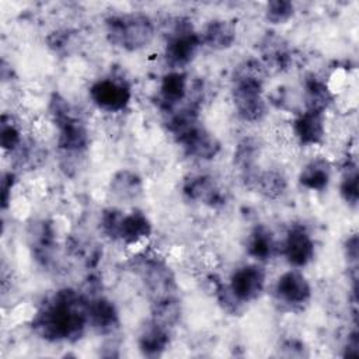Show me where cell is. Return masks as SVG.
I'll return each instance as SVG.
<instances>
[{"label": "cell", "mask_w": 359, "mask_h": 359, "mask_svg": "<svg viewBox=\"0 0 359 359\" xmlns=\"http://www.w3.org/2000/svg\"><path fill=\"white\" fill-rule=\"evenodd\" d=\"M31 325L45 341H77L88 325V300L80 292L63 287L36 311Z\"/></svg>", "instance_id": "1"}, {"label": "cell", "mask_w": 359, "mask_h": 359, "mask_svg": "<svg viewBox=\"0 0 359 359\" xmlns=\"http://www.w3.org/2000/svg\"><path fill=\"white\" fill-rule=\"evenodd\" d=\"M262 70L264 67L248 60L234 72L231 98L236 112L244 122H259L266 115V102L262 97Z\"/></svg>", "instance_id": "2"}, {"label": "cell", "mask_w": 359, "mask_h": 359, "mask_svg": "<svg viewBox=\"0 0 359 359\" xmlns=\"http://www.w3.org/2000/svg\"><path fill=\"white\" fill-rule=\"evenodd\" d=\"M108 41L123 50L135 52L146 48L154 36L153 21L140 13L111 15L105 20Z\"/></svg>", "instance_id": "3"}, {"label": "cell", "mask_w": 359, "mask_h": 359, "mask_svg": "<svg viewBox=\"0 0 359 359\" xmlns=\"http://www.w3.org/2000/svg\"><path fill=\"white\" fill-rule=\"evenodd\" d=\"M49 111L59 129V147L69 153L84 150L88 144V132L76 109L62 95L53 94Z\"/></svg>", "instance_id": "4"}, {"label": "cell", "mask_w": 359, "mask_h": 359, "mask_svg": "<svg viewBox=\"0 0 359 359\" xmlns=\"http://www.w3.org/2000/svg\"><path fill=\"white\" fill-rule=\"evenodd\" d=\"M201 45V35L194 31L191 21L181 18L168 35L164 56L172 67H182L194 60Z\"/></svg>", "instance_id": "5"}, {"label": "cell", "mask_w": 359, "mask_h": 359, "mask_svg": "<svg viewBox=\"0 0 359 359\" xmlns=\"http://www.w3.org/2000/svg\"><path fill=\"white\" fill-rule=\"evenodd\" d=\"M174 139L178 144H181L188 156L199 160H212L222 149L219 139L210 130H208L201 121H196L185 128L182 132L175 135Z\"/></svg>", "instance_id": "6"}, {"label": "cell", "mask_w": 359, "mask_h": 359, "mask_svg": "<svg viewBox=\"0 0 359 359\" xmlns=\"http://www.w3.org/2000/svg\"><path fill=\"white\" fill-rule=\"evenodd\" d=\"M140 276L146 290L149 292L151 302L175 296L177 285L174 273L158 258H147L142 261Z\"/></svg>", "instance_id": "7"}, {"label": "cell", "mask_w": 359, "mask_h": 359, "mask_svg": "<svg viewBox=\"0 0 359 359\" xmlns=\"http://www.w3.org/2000/svg\"><path fill=\"white\" fill-rule=\"evenodd\" d=\"M90 98L100 109L119 112L129 105L132 94L129 86L123 80L105 77L93 83L90 87Z\"/></svg>", "instance_id": "8"}, {"label": "cell", "mask_w": 359, "mask_h": 359, "mask_svg": "<svg viewBox=\"0 0 359 359\" xmlns=\"http://www.w3.org/2000/svg\"><path fill=\"white\" fill-rule=\"evenodd\" d=\"M229 287L238 302L250 303L264 292L265 271L257 264L243 265L233 272Z\"/></svg>", "instance_id": "9"}, {"label": "cell", "mask_w": 359, "mask_h": 359, "mask_svg": "<svg viewBox=\"0 0 359 359\" xmlns=\"http://www.w3.org/2000/svg\"><path fill=\"white\" fill-rule=\"evenodd\" d=\"M283 254L294 268H303L313 261L314 241L304 226L296 224L289 229L283 243Z\"/></svg>", "instance_id": "10"}, {"label": "cell", "mask_w": 359, "mask_h": 359, "mask_svg": "<svg viewBox=\"0 0 359 359\" xmlns=\"http://www.w3.org/2000/svg\"><path fill=\"white\" fill-rule=\"evenodd\" d=\"M275 293L280 302L289 306H303L311 297V286L300 271L289 269L278 278Z\"/></svg>", "instance_id": "11"}, {"label": "cell", "mask_w": 359, "mask_h": 359, "mask_svg": "<svg viewBox=\"0 0 359 359\" xmlns=\"http://www.w3.org/2000/svg\"><path fill=\"white\" fill-rule=\"evenodd\" d=\"M182 192L189 201L212 208L220 206L226 201L224 194L215 178L206 174H194L187 177L182 184Z\"/></svg>", "instance_id": "12"}, {"label": "cell", "mask_w": 359, "mask_h": 359, "mask_svg": "<svg viewBox=\"0 0 359 359\" xmlns=\"http://www.w3.org/2000/svg\"><path fill=\"white\" fill-rule=\"evenodd\" d=\"M88 325L98 334H111L119 327V313L114 302L98 296L88 300Z\"/></svg>", "instance_id": "13"}, {"label": "cell", "mask_w": 359, "mask_h": 359, "mask_svg": "<svg viewBox=\"0 0 359 359\" xmlns=\"http://www.w3.org/2000/svg\"><path fill=\"white\" fill-rule=\"evenodd\" d=\"M188 94V77L180 70L168 72L163 76L158 91L160 105L172 112L178 109V105L187 98Z\"/></svg>", "instance_id": "14"}, {"label": "cell", "mask_w": 359, "mask_h": 359, "mask_svg": "<svg viewBox=\"0 0 359 359\" xmlns=\"http://www.w3.org/2000/svg\"><path fill=\"white\" fill-rule=\"evenodd\" d=\"M293 133L303 146L321 143L325 135L323 114L306 109L293 121Z\"/></svg>", "instance_id": "15"}, {"label": "cell", "mask_w": 359, "mask_h": 359, "mask_svg": "<svg viewBox=\"0 0 359 359\" xmlns=\"http://www.w3.org/2000/svg\"><path fill=\"white\" fill-rule=\"evenodd\" d=\"M170 337L168 328L154 323L153 320L147 321L137 337V346L142 355L147 358H157L160 356L168 346Z\"/></svg>", "instance_id": "16"}, {"label": "cell", "mask_w": 359, "mask_h": 359, "mask_svg": "<svg viewBox=\"0 0 359 359\" xmlns=\"http://www.w3.org/2000/svg\"><path fill=\"white\" fill-rule=\"evenodd\" d=\"M236 27L231 21L217 18L212 20L203 28L201 35L202 43L213 50H226L233 46L236 41Z\"/></svg>", "instance_id": "17"}, {"label": "cell", "mask_w": 359, "mask_h": 359, "mask_svg": "<svg viewBox=\"0 0 359 359\" xmlns=\"http://www.w3.org/2000/svg\"><path fill=\"white\" fill-rule=\"evenodd\" d=\"M259 156V144L252 137L243 139L234 151V164L240 170L243 180L250 185L254 187L255 178L258 175L257 170V158Z\"/></svg>", "instance_id": "18"}, {"label": "cell", "mask_w": 359, "mask_h": 359, "mask_svg": "<svg viewBox=\"0 0 359 359\" xmlns=\"http://www.w3.org/2000/svg\"><path fill=\"white\" fill-rule=\"evenodd\" d=\"M109 191L116 199L130 202L142 195L143 181L140 175L132 170H119L109 181Z\"/></svg>", "instance_id": "19"}, {"label": "cell", "mask_w": 359, "mask_h": 359, "mask_svg": "<svg viewBox=\"0 0 359 359\" xmlns=\"http://www.w3.org/2000/svg\"><path fill=\"white\" fill-rule=\"evenodd\" d=\"M151 234V223L147 216L139 210H133L130 213L123 215L121 227H119V237L126 244H135L147 238Z\"/></svg>", "instance_id": "20"}, {"label": "cell", "mask_w": 359, "mask_h": 359, "mask_svg": "<svg viewBox=\"0 0 359 359\" xmlns=\"http://www.w3.org/2000/svg\"><path fill=\"white\" fill-rule=\"evenodd\" d=\"M276 250L275 237L264 224L255 226L247 237V252L257 261H266L269 259Z\"/></svg>", "instance_id": "21"}, {"label": "cell", "mask_w": 359, "mask_h": 359, "mask_svg": "<svg viewBox=\"0 0 359 359\" xmlns=\"http://www.w3.org/2000/svg\"><path fill=\"white\" fill-rule=\"evenodd\" d=\"M331 181V165L324 158L309 161L299 174V182L307 189L323 191Z\"/></svg>", "instance_id": "22"}, {"label": "cell", "mask_w": 359, "mask_h": 359, "mask_svg": "<svg viewBox=\"0 0 359 359\" xmlns=\"http://www.w3.org/2000/svg\"><path fill=\"white\" fill-rule=\"evenodd\" d=\"M303 94H304L306 109L321 112V114H324V111L328 108L332 100L328 86L314 74L306 77Z\"/></svg>", "instance_id": "23"}, {"label": "cell", "mask_w": 359, "mask_h": 359, "mask_svg": "<svg viewBox=\"0 0 359 359\" xmlns=\"http://www.w3.org/2000/svg\"><path fill=\"white\" fill-rule=\"evenodd\" d=\"M254 188L268 199H278L286 192L287 181L280 171L265 170L258 172Z\"/></svg>", "instance_id": "24"}, {"label": "cell", "mask_w": 359, "mask_h": 359, "mask_svg": "<svg viewBox=\"0 0 359 359\" xmlns=\"http://www.w3.org/2000/svg\"><path fill=\"white\" fill-rule=\"evenodd\" d=\"M181 316V307L177 296L151 302V320L165 328H171Z\"/></svg>", "instance_id": "25"}, {"label": "cell", "mask_w": 359, "mask_h": 359, "mask_svg": "<svg viewBox=\"0 0 359 359\" xmlns=\"http://www.w3.org/2000/svg\"><path fill=\"white\" fill-rule=\"evenodd\" d=\"M22 143L21 132L17 125L13 122L11 116L3 115L0 121V144L6 151H15Z\"/></svg>", "instance_id": "26"}, {"label": "cell", "mask_w": 359, "mask_h": 359, "mask_svg": "<svg viewBox=\"0 0 359 359\" xmlns=\"http://www.w3.org/2000/svg\"><path fill=\"white\" fill-rule=\"evenodd\" d=\"M294 14V6L287 0H272L265 6V18L273 25L286 24Z\"/></svg>", "instance_id": "27"}, {"label": "cell", "mask_w": 359, "mask_h": 359, "mask_svg": "<svg viewBox=\"0 0 359 359\" xmlns=\"http://www.w3.org/2000/svg\"><path fill=\"white\" fill-rule=\"evenodd\" d=\"M358 170L356 167H351L346 170V172L342 177V181L339 184V194L342 199L351 206L356 208L358 199H359V191H358Z\"/></svg>", "instance_id": "28"}, {"label": "cell", "mask_w": 359, "mask_h": 359, "mask_svg": "<svg viewBox=\"0 0 359 359\" xmlns=\"http://www.w3.org/2000/svg\"><path fill=\"white\" fill-rule=\"evenodd\" d=\"M123 212L116 209V208H108L102 212L101 219H100V224H101V230L102 233L112 238V240H118L119 237V227H121V222L123 217Z\"/></svg>", "instance_id": "29"}, {"label": "cell", "mask_w": 359, "mask_h": 359, "mask_svg": "<svg viewBox=\"0 0 359 359\" xmlns=\"http://www.w3.org/2000/svg\"><path fill=\"white\" fill-rule=\"evenodd\" d=\"M70 43V34L67 31H55L48 36V46L55 52H63Z\"/></svg>", "instance_id": "30"}, {"label": "cell", "mask_w": 359, "mask_h": 359, "mask_svg": "<svg viewBox=\"0 0 359 359\" xmlns=\"http://www.w3.org/2000/svg\"><path fill=\"white\" fill-rule=\"evenodd\" d=\"M13 185H14V174L6 172L1 180V206H3V209L7 208V205L11 199Z\"/></svg>", "instance_id": "31"}, {"label": "cell", "mask_w": 359, "mask_h": 359, "mask_svg": "<svg viewBox=\"0 0 359 359\" xmlns=\"http://www.w3.org/2000/svg\"><path fill=\"white\" fill-rule=\"evenodd\" d=\"M345 257L348 258V262L356 264L358 261V236L352 234L345 241Z\"/></svg>", "instance_id": "32"}, {"label": "cell", "mask_w": 359, "mask_h": 359, "mask_svg": "<svg viewBox=\"0 0 359 359\" xmlns=\"http://www.w3.org/2000/svg\"><path fill=\"white\" fill-rule=\"evenodd\" d=\"M282 349L283 351H289V352H286L285 353V356H292V358H294V356H304L306 353H304V345L300 342V341H297V339H289V341H286L283 345H282Z\"/></svg>", "instance_id": "33"}]
</instances>
